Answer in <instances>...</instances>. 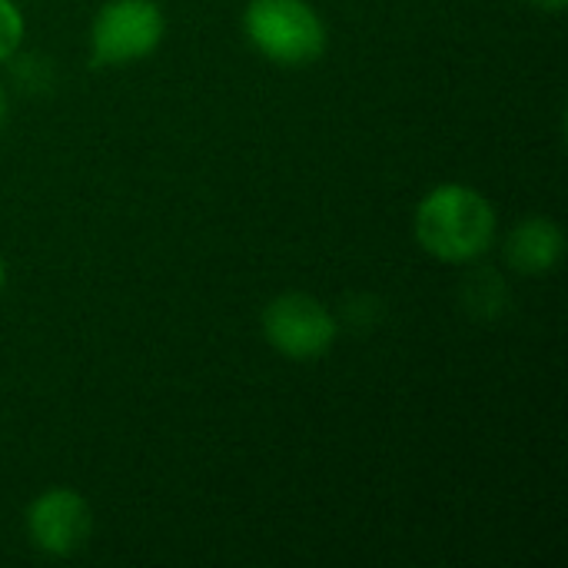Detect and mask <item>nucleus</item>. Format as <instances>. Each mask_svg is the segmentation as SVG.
Returning <instances> with one entry per match:
<instances>
[{
  "label": "nucleus",
  "mask_w": 568,
  "mask_h": 568,
  "mask_svg": "<svg viewBox=\"0 0 568 568\" xmlns=\"http://www.w3.org/2000/svg\"><path fill=\"white\" fill-rule=\"evenodd\" d=\"M413 233L433 260L469 266L496 246L499 213L483 190L469 183H439L416 203Z\"/></svg>",
  "instance_id": "obj_1"
},
{
  "label": "nucleus",
  "mask_w": 568,
  "mask_h": 568,
  "mask_svg": "<svg viewBox=\"0 0 568 568\" xmlns=\"http://www.w3.org/2000/svg\"><path fill=\"white\" fill-rule=\"evenodd\" d=\"M243 37L260 57L286 70L316 63L329 47L326 20L310 0H250Z\"/></svg>",
  "instance_id": "obj_2"
},
{
  "label": "nucleus",
  "mask_w": 568,
  "mask_h": 568,
  "mask_svg": "<svg viewBox=\"0 0 568 568\" xmlns=\"http://www.w3.org/2000/svg\"><path fill=\"white\" fill-rule=\"evenodd\" d=\"M166 13L156 0H106L90 23L93 67H130L160 50Z\"/></svg>",
  "instance_id": "obj_3"
},
{
  "label": "nucleus",
  "mask_w": 568,
  "mask_h": 568,
  "mask_svg": "<svg viewBox=\"0 0 568 568\" xmlns=\"http://www.w3.org/2000/svg\"><path fill=\"white\" fill-rule=\"evenodd\" d=\"M263 336L270 349H276L290 363H316L323 359L339 336V323L333 310L300 290L280 293L263 310Z\"/></svg>",
  "instance_id": "obj_4"
},
{
  "label": "nucleus",
  "mask_w": 568,
  "mask_h": 568,
  "mask_svg": "<svg viewBox=\"0 0 568 568\" xmlns=\"http://www.w3.org/2000/svg\"><path fill=\"white\" fill-rule=\"evenodd\" d=\"M23 529L37 552L50 559H67L87 546L93 532V509L77 489L50 486L30 499L23 513Z\"/></svg>",
  "instance_id": "obj_5"
},
{
  "label": "nucleus",
  "mask_w": 568,
  "mask_h": 568,
  "mask_svg": "<svg viewBox=\"0 0 568 568\" xmlns=\"http://www.w3.org/2000/svg\"><path fill=\"white\" fill-rule=\"evenodd\" d=\"M503 256L523 276H546L566 256V233L552 216H526L509 230Z\"/></svg>",
  "instance_id": "obj_6"
},
{
  "label": "nucleus",
  "mask_w": 568,
  "mask_h": 568,
  "mask_svg": "<svg viewBox=\"0 0 568 568\" xmlns=\"http://www.w3.org/2000/svg\"><path fill=\"white\" fill-rule=\"evenodd\" d=\"M27 33V20L17 0H0V63L13 60Z\"/></svg>",
  "instance_id": "obj_7"
},
{
  "label": "nucleus",
  "mask_w": 568,
  "mask_h": 568,
  "mask_svg": "<svg viewBox=\"0 0 568 568\" xmlns=\"http://www.w3.org/2000/svg\"><path fill=\"white\" fill-rule=\"evenodd\" d=\"M526 3H532L536 10H546V13H562L568 0H526Z\"/></svg>",
  "instance_id": "obj_8"
},
{
  "label": "nucleus",
  "mask_w": 568,
  "mask_h": 568,
  "mask_svg": "<svg viewBox=\"0 0 568 568\" xmlns=\"http://www.w3.org/2000/svg\"><path fill=\"white\" fill-rule=\"evenodd\" d=\"M7 116H10V97H7V90L0 83V130L7 126Z\"/></svg>",
  "instance_id": "obj_9"
},
{
  "label": "nucleus",
  "mask_w": 568,
  "mask_h": 568,
  "mask_svg": "<svg viewBox=\"0 0 568 568\" xmlns=\"http://www.w3.org/2000/svg\"><path fill=\"white\" fill-rule=\"evenodd\" d=\"M3 290H7V263L0 256V296H3Z\"/></svg>",
  "instance_id": "obj_10"
}]
</instances>
